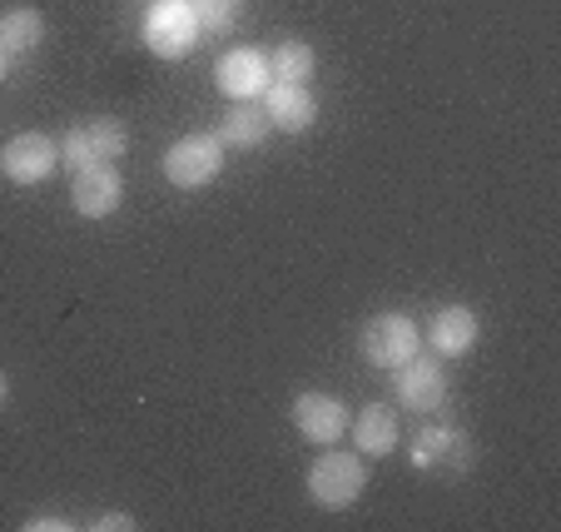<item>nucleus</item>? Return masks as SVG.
Masks as SVG:
<instances>
[{"mask_svg":"<svg viewBox=\"0 0 561 532\" xmlns=\"http://www.w3.org/2000/svg\"><path fill=\"white\" fill-rule=\"evenodd\" d=\"M5 70H11V55L0 50V80H5Z\"/></svg>","mask_w":561,"mask_h":532,"instance_id":"obj_21","label":"nucleus"},{"mask_svg":"<svg viewBox=\"0 0 561 532\" xmlns=\"http://www.w3.org/2000/svg\"><path fill=\"white\" fill-rule=\"evenodd\" d=\"M25 528H31V532H41V528H70V522H60V518H31V522H25Z\"/></svg>","mask_w":561,"mask_h":532,"instance_id":"obj_20","label":"nucleus"},{"mask_svg":"<svg viewBox=\"0 0 561 532\" xmlns=\"http://www.w3.org/2000/svg\"><path fill=\"white\" fill-rule=\"evenodd\" d=\"M0 404H5V373H0Z\"/></svg>","mask_w":561,"mask_h":532,"instance_id":"obj_22","label":"nucleus"},{"mask_svg":"<svg viewBox=\"0 0 561 532\" xmlns=\"http://www.w3.org/2000/svg\"><path fill=\"white\" fill-rule=\"evenodd\" d=\"M70 200L85 219H105V214H115L119 200H125V184H119L115 165H85V170H75Z\"/></svg>","mask_w":561,"mask_h":532,"instance_id":"obj_10","label":"nucleus"},{"mask_svg":"<svg viewBox=\"0 0 561 532\" xmlns=\"http://www.w3.org/2000/svg\"><path fill=\"white\" fill-rule=\"evenodd\" d=\"M368 488V468H363V453H323V459L308 468V498L318 508L343 512L363 498Z\"/></svg>","mask_w":561,"mask_h":532,"instance_id":"obj_1","label":"nucleus"},{"mask_svg":"<svg viewBox=\"0 0 561 532\" xmlns=\"http://www.w3.org/2000/svg\"><path fill=\"white\" fill-rule=\"evenodd\" d=\"M398 438H403V428H398V414L388 404H373L353 418V443H358L363 459H388Z\"/></svg>","mask_w":561,"mask_h":532,"instance_id":"obj_13","label":"nucleus"},{"mask_svg":"<svg viewBox=\"0 0 561 532\" xmlns=\"http://www.w3.org/2000/svg\"><path fill=\"white\" fill-rule=\"evenodd\" d=\"M313 65H318L313 45H304V41H278V50H274V60H268V70H274V80L304 86L308 75H313Z\"/></svg>","mask_w":561,"mask_h":532,"instance_id":"obj_16","label":"nucleus"},{"mask_svg":"<svg viewBox=\"0 0 561 532\" xmlns=\"http://www.w3.org/2000/svg\"><path fill=\"white\" fill-rule=\"evenodd\" d=\"M224 170V145L219 135H184L164 155V180L174 190H204L209 180H219Z\"/></svg>","mask_w":561,"mask_h":532,"instance_id":"obj_2","label":"nucleus"},{"mask_svg":"<svg viewBox=\"0 0 561 532\" xmlns=\"http://www.w3.org/2000/svg\"><path fill=\"white\" fill-rule=\"evenodd\" d=\"M392 394L403 398V408H413V414H433V408H443L447 398V373L437 359H403L398 363V373H392Z\"/></svg>","mask_w":561,"mask_h":532,"instance_id":"obj_6","label":"nucleus"},{"mask_svg":"<svg viewBox=\"0 0 561 532\" xmlns=\"http://www.w3.org/2000/svg\"><path fill=\"white\" fill-rule=\"evenodd\" d=\"M239 11H244V0H194V15H199V31H209V35L233 31V21H239Z\"/></svg>","mask_w":561,"mask_h":532,"instance_id":"obj_17","label":"nucleus"},{"mask_svg":"<svg viewBox=\"0 0 561 532\" xmlns=\"http://www.w3.org/2000/svg\"><path fill=\"white\" fill-rule=\"evenodd\" d=\"M45 41V15L21 5V11H5L0 15V50L5 55H25Z\"/></svg>","mask_w":561,"mask_h":532,"instance_id":"obj_15","label":"nucleus"},{"mask_svg":"<svg viewBox=\"0 0 561 532\" xmlns=\"http://www.w3.org/2000/svg\"><path fill=\"white\" fill-rule=\"evenodd\" d=\"M214 80L229 100H259L268 86H274V70H268L264 50H229L219 65H214Z\"/></svg>","mask_w":561,"mask_h":532,"instance_id":"obj_8","label":"nucleus"},{"mask_svg":"<svg viewBox=\"0 0 561 532\" xmlns=\"http://www.w3.org/2000/svg\"><path fill=\"white\" fill-rule=\"evenodd\" d=\"M294 423L308 443L329 448L348 433V408H343V398H333V394H298L294 398Z\"/></svg>","mask_w":561,"mask_h":532,"instance_id":"obj_9","label":"nucleus"},{"mask_svg":"<svg viewBox=\"0 0 561 532\" xmlns=\"http://www.w3.org/2000/svg\"><path fill=\"white\" fill-rule=\"evenodd\" d=\"M264 115L274 120V129H288V135H298V129H308L318 120V100L308 86H288V80H274V86L264 90Z\"/></svg>","mask_w":561,"mask_h":532,"instance_id":"obj_11","label":"nucleus"},{"mask_svg":"<svg viewBox=\"0 0 561 532\" xmlns=\"http://www.w3.org/2000/svg\"><path fill=\"white\" fill-rule=\"evenodd\" d=\"M129 145V129L119 120H85L75 125L70 135L60 139V165L65 170H85V165H105L115 155H125Z\"/></svg>","mask_w":561,"mask_h":532,"instance_id":"obj_3","label":"nucleus"},{"mask_svg":"<svg viewBox=\"0 0 561 532\" xmlns=\"http://www.w3.org/2000/svg\"><path fill=\"white\" fill-rule=\"evenodd\" d=\"M447 443H453V433H447V428H427L423 443L413 448V463H417V468H427V463H433L437 453H447Z\"/></svg>","mask_w":561,"mask_h":532,"instance_id":"obj_18","label":"nucleus"},{"mask_svg":"<svg viewBox=\"0 0 561 532\" xmlns=\"http://www.w3.org/2000/svg\"><path fill=\"white\" fill-rule=\"evenodd\" d=\"M268 129H274V120L264 115V105H254V100H233V110L219 120V145L224 149H259L268 139Z\"/></svg>","mask_w":561,"mask_h":532,"instance_id":"obj_12","label":"nucleus"},{"mask_svg":"<svg viewBox=\"0 0 561 532\" xmlns=\"http://www.w3.org/2000/svg\"><path fill=\"white\" fill-rule=\"evenodd\" d=\"M427 343H433L443 359H457V353H467L477 343V314L462 309V304H453V309H437L433 324H427Z\"/></svg>","mask_w":561,"mask_h":532,"instance_id":"obj_14","label":"nucleus"},{"mask_svg":"<svg viewBox=\"0 0 561 532\" xmlns=\"http://www.w3.org/2000/svg\"><path fill=\"white\" fill-rule=\"evenodd\" d=\"M100 528H105V532H115V528H135V518H129V512H105V518H100Z\"/></svg>","mask_w":561,"mask_h":532,"instance_id":"obj_19","label":"nucleus"},{"mask_svg":"<svg viewBox=\"0 0 561 532\" xmlns=\"http://www.w3.org/2000/svg\"><path fill=\"white\" fill-rule=\"evenodd\" d=\"M417 343H423V333H417V324L408 314H378L363 329V359L373 369H398L403 359L417 353Z\"/></svg>","mask_w":561,"mask_h":532,"instance_id":"obj_5","label":"nucleus"},{"mask_svg":"<svg viewBox=\"0 0 561 532\" xmlns=\"http://www.w3.org/2000/svg\"><path fill=\"white\" fill-rule=\"evenodd\" d=\"M145 41H149V50L164 55V60L190 55L194 41H199V15H194V5H184V0H159L154 11L145 15Z\"/></svg>","mask_w":561,"mask_h":532,"instance_id":"obj_4","label":"nucleus"},{"mask_svg":"<svg viewBox=\"0 0 561 532\" xmlns=\"http://www.w3.org/2000/svg\"><path fill=\"white\" fill-rule=\"evenodd\" d=\"M60 165V145H55L50 135H15L11 145H5V155H0V170H5V180L15 184H41L50 180V170Z\"/></svg>","mask_w":561,"mask_h":532,"instance_id":"obj_7","label":"nucleus"}]
</instances>
